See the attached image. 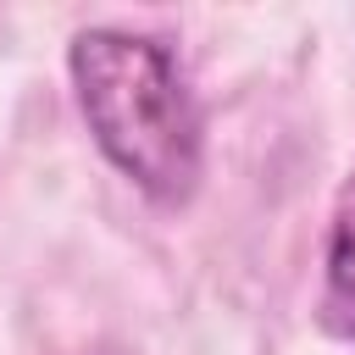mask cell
<instances>
[{
  "label": "cell",
  "mask_w": 355,
  "mask_h": 355,
  "mask_svg": "<svg viewBox=\"0 0 355 355\" xmlns=\"http://www.w3.org/2000/svg\"><path fill=\"white\" fill-rule=\"evenodd\" d=\"M78 111L100 155L150 200L178 205L205 172V122L166 44L128 28H83L67 50Z\"/></svg>",
  "instance_id": "1"
},
{
  "label": "cell",
  "mask_w": 355,
  "mask_h": 355,
  "mask_svg": "<svg viewBox=\"0 0 355 355\" xmlns=\"http://www.w3.org/2000/svg\"><path fill=\"white\" fill-rule=\"evenodd\" d=\"M322 327L338 338H355V178L333 200L327 222V255H322Z\"/></svg>",
  "instance_id": "2"
}]
</instances>
